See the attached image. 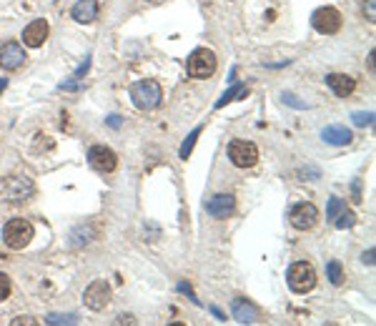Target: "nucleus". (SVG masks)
<instances>
[{
	"label": "nucleus",
	"mask_w": 376,
	"mask_h": 326,
	"mask_svg": "<svg viewBox=\"0 0 376 326\" xmlns=\"http://www.w3.org/2000/svg\"><path fill=\"white\" fill-rule=\"evenodd\" d=\"M0 193H3V199L8 204L13 206L26 204L33 193H35V184H33V179L28 173H10V176H6V179L0 181Z\"/></svg>",
	"instance_id": "f257e3e1"
},
{
	"label": "nucleus",
	"mask_w": 376,
	"mask_h": 326,
	"mask_svg": "<svg viewBox=\"0 0 376 326\" xmlns=\"http://www.w3.org/2000/svg\"><path fill=\"white\" fill-rule=\"evenodd\" d=\"M33 236H35V229H33L28 218H13V221H8L3 226V241H6L8 249L13 251L26 249L28 243L33 241Z\"/></svg>",
	"instance_id": "f03ea898"
},
{
	"label": "nucleus",
	"mask_w": 376,
	"mask_h": 326,
	"mask_svg": "<svg viewBox=\"0 0 376 326\" xmlns=\"http://www.w3.org/2000/svg\"><path fill=\"white\" fill-rule=\"evenodd\" d=\"M286 282L293 294H309V291L316 286L319 276H316V269H313L311 263L296 261V263H291V269H288Z\"/></svg>",
	"instance_id": "7ed1b4c3"
},
{
	"label": "nucleus",
	"mask_w": 376,
	"mask_h": 326,
	"mask_svg": "<svg viewBox=\"0 0 376 326\" xmlns=\"http://www.w3.org/2000/svg\"><path fill=\"white\" fill-rule=\"evenodd\" d=\"M131 98H133V106L138 111H154L161 106L163 90L156 81H138V83L131 85Z\"/></svg>",
	"instance_id": "20e7f679"
},
{
	"label": "nucleus",
	"mask_w": 376,
	"mask_h": 326,
	"mask_svg": "<svg viewBox=\"0 0 376 326\" xmlns=\"http://www.w3.org/2000/svg\"><path fill=\"white\" fill-rule=\"evenodd\" d=\"M216 53L209 51V48H196V51L188 56V76L196 78V81H204L216 73Z\"/></svg>",
	"instance_id": "39448f33"
},
{
	"label": "nucleus",
	"mask_w": 376,
	"mask_h": 326,
	"mask_svg": "<svg viewBox=\"0 0 376 326\" xmlns=\"http://www.w3.org/2000/svg\"><path fill=\"white\" fill-rule=\"evenodd\" d=\"M288 221H291L293 229L311 231L313 226L319 224V209H316L311 201H301V204L291 206V211H288Z\"/></svg>",
	"instance_id": "423d86ee"
},
{
	"label": "nucleus",
	"mask_w": 376,
	"mask_h": 326,
	"mask_svg": "<svg viewBox=\"0 0 376 326\" xmlns=\"http://www.w3.org/2000/svg\"><path fill=\"white\" fill-rule=\"evenodd\" d=\"M341 23H344V18H341V13L332 6L319 8V10H313L311 15V26L316 28L321 35H334V33H338L341 31Z\"/></svg>",
	"instance_id": "0eeeda50"
},
{
	"label": "nucleus",
	"mask_w": 376,
	"mask_h": 326,
	"mask_svg": "<svg viewBox=\"0 0 376 326\" xmlns=\"http://www.w3.org/2000/svg\"><path fill=\"white\" fill-rule=\"evenodd\" d=\"M229 158L238 168H254L259 163V148L251 141H231L229 143Z\"/></svg>",
	"instance_id": "6e6552de"
},
{
	"label": "nucleus",
	"mask_w": 376,
	"mask_h": 326,
	"mask_svg": "<svg viewBox=\"0 0 376 326\" xmlns=\"http://www.w3.org/2000/svg\"><path fill=\"white\" fill-rule=\"evenodd\" d=\"M111 296H113V291H111V284L106 282V279H96V282L85 288L83 301H85V307H88L90 311H103V309L111 304Z\"/></svg>",
	"instance_id": "1a4fd4ad"
},
{
	"label": "nucleus",
	"mask_w": 376,
	"mask_h": 326,
	"mask_svg": "<svg viewBox=\"0 0 376 326\" xmlns=\"http://www.w3.org/2000/svg\"><path fill=\"white\" fill-rule=\"evenodd\" d=\"M88 163L98 173H113L115 166H118V156L108 146H93L88 151Z\"/></svg>",
	"instance_id": "9d476101"
},
{
	"label": "nucleus",
	"mask_w": 376,
	"mask_h": 326,
	"mask_svg": "<svg viewBox=\"0 0 376 326\" xmlns=\"http://www.w3.org/2000/svg\"><path fill=\"white\" fill-rule=\"evenodd\" d=\"M26 51L20 48L18 43H13V40H8V43L0 45V68L3 71H18L20 65L26 63Z\"/></svg>",
	"instance_id": "9b49d317"
},
{
	"label": "nucleus",
	"mask_w": 376,
	"mask_h": 326,
	"mask_svg": "<svg viewBox=\"0 0 376 326\" xmlns=\"http://www.w3.org/2000/svg\"><path fill=\"white\" fill-rule=\"evenodd\" d=\"M206 213L213 218H229L231 213L236 211V199L231 196V193H216V196H211L206 201Z\"/></svg>",
	"instance_id": "f8f14e48"
},
{
	"label": "nucleus",
	"mask_w": 376,
	"mask_h": 326,
	"mask_svg": "<svg viewBox=\"0 0 376 326\" xmlns=\"http://www.w3.org/2000/svg\"><path fill=\"white\" fill-rule=\"evenodd\" d=\"M48 35H51V26H48V20H33L31 26H26V31H23V43L28 45V48H40V45L48 40Z\"/></svg>",
	"instance_id": "ddd939ff"
},
{
	"label": "nucleus",
	"mask_w": 376,
	"mask_h": 326,
	"mask_svg": "<svg viewBox=\"0 0 376 326\" xmlns=\"http://www.w3.org/2000/svg\"><path fill=\"white\" fill-rule=\"evenodd\" d=\"M326 83H329V88H332L338 98H349L351 93L357 90V81L351 76H346V73H329V76H326Z\"/></svg>",
	"instance_id": "4468645a"
},
{
	"label": "nucleus",
	"mask_w": 376,
	"mask_h": 326,
	"mask_svg": "<svg viewBox=\"0 0 376 326\" xmlns=\"http://www.w3.org/2000/svg\"><path fill=\"white\" fill-rule=\"evenodd\" d=\"M231 311H234V319H236L238 324H254V321L259 319V309L246 299H234Z\"/></svg>",
	"instance_id": "2eb2a0df"
},
{
	"label": "nucleus",
	"mask_w": 376,
	"mask_h": 326,
	"mask_svg": "<svg viewBox=\"0 0 376 326\" xmlns=\"http://www.w3.org/2000/svg\"><path fill=\"white\" fill-rule=\"evenodd\" d=\"M70 15L78 23H93L98 15V0H78L73 10H70Z\"/></svg>",
	"instance_id": "dca6fc26"
},
{
	"label": "nucleus",
	"mask_w": 376,
	"mask_h": 326,
	"mask_svg": "<svg viewBox=\"0 0 376 326\" xmlns=\"http://www.w3.org/2000/svg\"><path fill=\"white\" fill-rule=\"evenodd\" d=\"M321 138L326 143H332V146H349L354 141V136L346 126H329L321 131Z\"/></svg>",
	"instance_id": "f3484780"
},
{
	"label": "nucleus",
	"mask_w": 376,
	"mask_h": 326,
	"mask_svg": "<svg viewBox=\"0 0 376 326\" xmlns=\"http://www.w3.org/2000/svg\"><path fill=\"white\" fill-rule=\"evenodd\" d=\"M96 236H98V229L93 224L78 226V229L70 234V246H73V249H78V246H83V243H90Z\"/></svg>",
	"instance_id": "a211bd4d"
},
{
	"label": "nucleus",
	"mask_w": 376,
	"mask_h": 326,
	"mask_svg": "<svg viewBox=\"0 0 376 326\" xmlns=\"http://www.w3.org/2000/svg\"><path fill=\"white\" fill-rule=\"evenodd\" d=\"M246 93H249V88H246V85H243V83H234V85H231V88L226 90V93H223V96L216 101V108H223V106H226V103H231V101H238V98H243Z\"/></svg>",
	"instance_id": "6ab92c4d"
},
{
	"label": "nucleus",
	"mask_w": 376,
	"mask_h": 326,
	"mask_svg": "<svg viewBox=\"0 0 376 326\" xmlns=\"http://www.w3.org/2000/svg\"><path fill=\"white\" fill-rule=\"evenodd\" d=\"M326 276H329V282H332L334 286H341L344 279H346L344 266H341L338 261H329V266H326Z\"/></svg>",
	"instance_id": "aec40b11"
},
{
	"label": "nucleus",
	"mask_w": 376,
	"mask_h": 326,
	"mask_svg": "<svg viewBox=\"0 0 376 326\" xmlns=\"http://www.w3.org/2000/svg\"><path fill=\"white\" fill-rule=\"evenodd\" d=\"M201 131H204V128L198 126V128H193L191 133L186 136V141H183V146H181V151H179V156L181 158H188V156H191V151H193V146H196V141H198V136H201Z\"/></svg>",
	"instance_id": "412c9836"
},
{
	"label": "nucleus",
	"mask_w": 376,
	"mask_h": 326,
	"mask_svg": "<svg viewBox=\"0 0 376 326\" xmlns=\"http://www.w3.org/2000/svg\"><path fill=\"white\" fill-rule=\"evenodd\" d=\"M346 209V201L344 199H336V196H334V199H329V209H326V218H329V221H334V218L338 216V213L344 211Z\"/></svg>",
	"instance_id": "4be33fe9"
},
{
	"label": "nucleus",
	"mask_w": 376,
	"mask_h": 326,
	"mask_svg": "<svg viewBox=\"0 0 376 326\" xmlns=\"http://www.w3.org/2000/svg\"><path fill=\"white\" fill-rule=\"evenodd\" d=\"M53 138L51 136H43V133H38L35 136V146H33V154H43V151H53Z\"/></svg>",
	"instance_id": "5701e85b"
},
{
	"label": "nucleus",
	"mask_w": 376,
	"mask_h": 326,
	"mask_svg": "<svg viewBox=\"0 0 376 326\" xmlns=\"http://www.w3.org/2000/svg\"><path fill=\"white\" fill-rule=\"evenodd\" d=\"M354 221H357L354 211H346V209H344V211L334 218V226H336V229H351V226H354Z\"/></svg>",
	"instance_id": "b1692460"
},
{
	"label": "nucleus",
	"mask_w": 376,
	"mask_h": 326,
	"mask_svg": "<svg viewBox=\"0 0 376 326\" xmlns=\"http://www.w3.org/2000/svg\"><path fill=\"white\" fill-rule=\"evenodd\" d=\"M45 321H48V324H76L78 316H76V313H65V316H63V313H51Z\"/></svg>",
	"instance_id": "393cba45"
},
{
	"label": "nucleus",
	"mask_w": 376,
	"mask_h": 326,
	"mask_svg": "<svg viewBox=\"0 0 376 326\" xmlns=\"http://www.w3.org/2000/svg\"><path fill=\"white\" fill-rule=\"evenodd\" d=\"M10 296V276L0 271V301H6Z\"/></svg>",
	"instance_id": "a878e982"
},
{
	"label": "nucleus",
	"mask_w": 376,
	"mask_h": 326,
	"mask_svg": "<svg viewBox=\"0 0 376 326\" xmlns=\"http://www.w3.org/2000/svg\"><path fill=\"white\" fill-rule=\"evenodd\" d=\"M351 118H354V123H357V126H371V123H374V113H363V111H359V113H354L351 115Z\"/></svg>",
	"instance_id": "bb28decb"
},
{
	"label": "nucleus",
	"mask_w": 376,
	"mask_h": 326,
	"mask_svg": "<svg viewBox=\"0 0 376 326\" xmlns=\"http://www.w3.org/2000/svg\"><path fill=\"white\" fill-rule=\"evenodd\" d=\"M363 15H366L369 23H374L376 20V0H363Z\"/></svg>",
	"instance_id": "cd10ccee"
},
{
	"label": "nucleus",
	"mask_w": 376,
	"mask_h": 326,
	"mask_svg": "<svg viewBox=\"0 0 376 326\" xmlns=\"http://www.w3.org/2000/svg\"><path fill=\"white\" fill-rule=\"evenodd\" d=\"M284 103H288V106H293V108H306V103L304 101H296V96H293V93H284Z\"/></svg>",
	"instance_id": "c85d7f7f"
},
{
	"label": "nucleus",
	"mask_w": 376,
	"mask_h": 326,
	"mask_svg": "<svg viewBox=\"0 0 376 326\" xmlns=\"http://www.w3.org/2000/svg\"><path fill=\"white\" fill-rule=\"evenodd\" d=\"M374 254H376V251H374V249H369V251H366V254L361 256V261H363V263H369V266H374Z\"/></svg>",
	"instance_id": "c756f323"
},
{
	"label": "nucleus",
	"mask_w": 376,
	"mask_h": 326,
	"mask_svg": "<svg viewBox=\"0 0 376 326\" xmlns=\"http://www.w3.org/2000/svg\"><path fill=\"white\" fill-rule=\"evenodd\" d=\"M354 201H361V181H354Z\"/></svg>",
	"instance_id": "7c9ffc66"
},
{
	"label": "nucleus",
	"mask_w": 376,
	"mask_h": 326,
	"mask_svg": "<svg viewBox=\"0 0 376 326\" xmlns=\"http://www.w3.org/2000/svg\"><path fill=\"white\" fill-rule=\"evenodd\" d=\"M20 324H35V321L28 319V316H18V319H13V326H20Z\"/></svg>",
	"instance_id": "2f4dec72"
},
{
	"label": "nucleus",
	"mask_w": 376,
	"mask_h": 326,
	"mask_svg": "<svg viewBox=\"0 0 376 326\" xmlns=\"http://www.w3.org/2000/svg\"><path fill=\"white\" fill-rule=\"evenodd\" d=\"M108 126H113V128L121 126V115H108Z\"/></svg>",
	"instance_id": "473e14b6"
},
{
	"label": "nucleus",
	"mask_w": 376,
	"mask_h": 326,
	"mask_svg": "<svg viewBox=\"0 0 376 326\" xmlns=\"http://www.w3.org/2000/svg\"><path fill=\"white\" fill-rule=\"evenodd\" d=\"M6 85H8V81H6V78H0V93L6 90Z\"/></svg>",
	"instance_id": "72a5a7b5"
},
{
	"label": "nucleus",
	"mask_w": 376,
	"mask_h": 326,
	"mask_svg": "<svg viewBox=\"0 0 376 326\" xmlns=\"http://www.w3.org/2000/svg\"><path fill=\"white\" fill-rule=\"evenodd\" d=\"M148 3H161V0H148Z\"/></svg>",
	"instance_id": "f704fd0d"
}]
</instances>
